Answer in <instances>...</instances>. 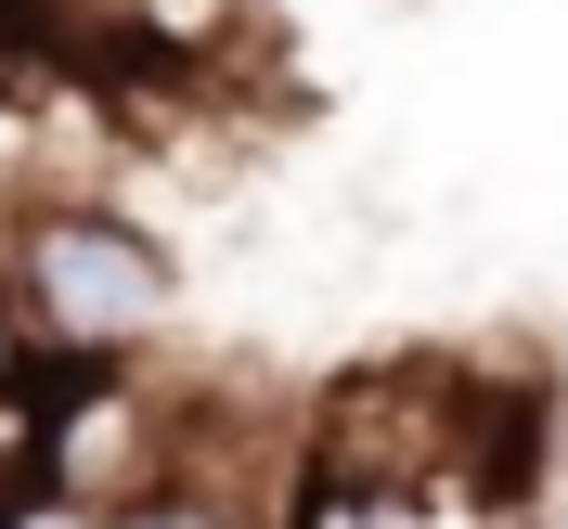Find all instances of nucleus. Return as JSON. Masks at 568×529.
Instances as JSON below:
<instances>
[{"mask_svg":"<svg viewBox=\"0 0 568 529\" xmlns=\"http://www.w3.org/2000/svg\"><path fill=\"white\" fill-rule=\"evenodd\" d=\"M0 311L27 323L39 362L104 375V362H142L169 336L181 272H169V246H155L116 194H65V207L0 220Z\"/></svg>","mask_w":568,"mask_h":529,"instance_id":"1","label":"nucleus"},{"mask_svg":"<svg viewBox=\"0 0 568 529\" xmlns=\"http://www.w3.org/2000/svg\"><path fill=\"white\" fill-rule=\"evenodd\" d=\"M0 529H104V517L65 503V491H39V478H0Z\"/></svg>","mask_w":568,"mask_h":529,"instance_id":"2","label":"nucleus"},{"mask_svg":"<svg viewBox=\"0 0 568 529\" xmlns=\"http://www.w3.org/2000/svg\"><path fill=\"white\" fill-rule=\"evenodd\" d=\"M104 529H246V517H220V503H130V517H104Z\"/></svg>","mask_w":568,"mask_h":529,"instance_id":"3","label":"nucleus"}]
</instances>
